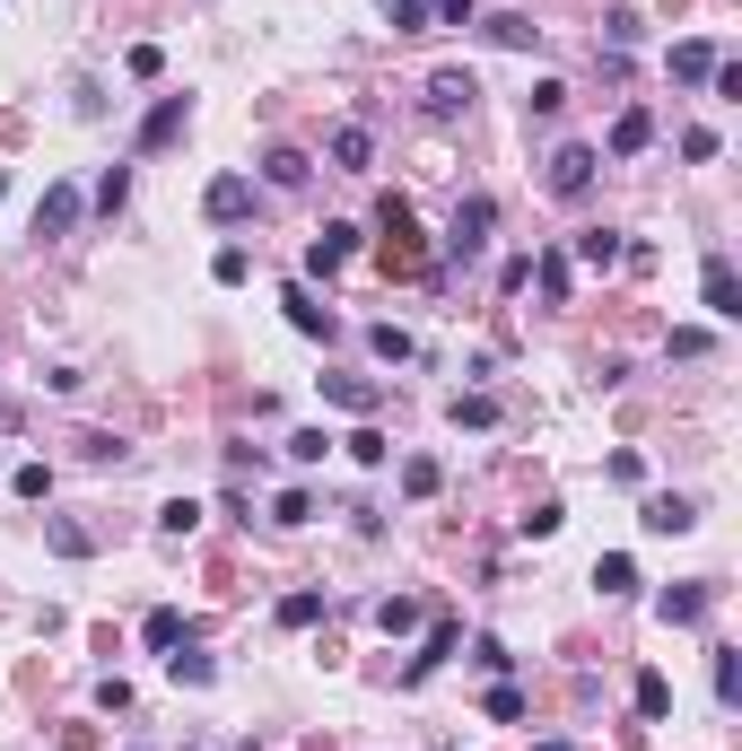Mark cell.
<instances>
[{
  "label": "cell",
  "mask_w": 742,
  "mask_h": 751,
  "mask_svg": "<svg viewBox=\"0 0 742 751\" xmlns=\"http://www.w3.org/2000/svg\"><path fill=\"white\" fill-rule=\"evenodd\" d=\"M245 271H253V262H245V246H219V253H210V280H219V289H237Z\"/></svg>",
  "instance_id": "cell-32"
},
{
  "label": "cell",
  "mask_w": 742,
  "mask_h": 751,
  "mask_svg": "<svg viewBox=\"0 0 742 751\" xmlns=\"http://www.w3.org/2000/svg\"><path fill=\"white\" fill-rule=\"evenodd\" d=\"M472 97H481L472 70H437V79H428V115H472Z\"/></svg>",
  "instance_id": "cell-6"
},
{
  "label": "cell",
  "mask_w": 742,
  "mask_h": 751,
  "mask_svg": "<svg viewBox=\"0 0 742 751\" xmlns=\"http://www.w3.org/2000/svg\"><path fill=\"white\" fill-rule=\"evenodd\" d=\"M368 350L384 359V368H402V359H411V333H402V324H375V333H368Z\"/></svg>",
  "instance_id": "cell-26"
},
{
  "label": "cell",
  "mask_w": 742,
  "mask_h": 751,
  "mask_svg": "<svg viewBox=\"0 0 742 751\" xmlns=\"http://www.w3.org/2000/svg\"><path fill=\"white\" fill-rule=\"evenodd\" d=\"M44 542H53L62 559H88V551H97V542H88V524H70V515H53V524H44Z\"/></svg>",
  "instance_id": "cell-24"
},
{
  "label": "cell",
  "mask_w": 742,
  "mask_h": 751,
  "mask_svg": "<svg viewBox=\"0 0 742 751\" xmlns=\"http://www.w3.org/2000/svg\"><path fill=\"white\" fill-rule=\"evenodd\" d=\"M271 524H315V490H280L271 499Z\"/></svg>",
  "instance_id": "cell-29"
},
{
  "label": "cell",
  "mask_w": 742,
  "mask_h": 751,
  "mask_svg": "<svg viewBox=\"0 0 742 751\" xmlns=\"http://www.w3.org/2000/svg\"><path fill=\"white\" fill-rule=\"evenodd\" d=\"M533 280H542V297H550V306H568V262H559V253H542V262H533Z\"/></svg>",
  "instance_id": "cell-30"
},
{
  "label": "cell",
  "mask_w": 742,
  "mask_h": 751,
  "mask_svg": "<svg viewBox=\"0 0 742 751\" xmlns=\"http://www.w3.org/2000/svg\"><path fill=\"white\" fill-rule=\"evenodd\" d=\"M375 629H419V603H411V595H384V603H375Z\"/></svg>",
  "instance_id": "cell-33"
},
{
  "label": "cell",
  "mask_w": 742,
  "mask_h": 751,
  "mask_svg": "<svg viewBox=\"0 0 742 751\" xmlns=\"http://www.w3.org/2000/svg\"><path fill=\"white\" fill-rule=\"evenodd\" d=\"M455 428H498V402L490 393H455Z\"/></svg>",
  "instance_id": "cell-27"
},
{
  "label": "cell",
  "mask_w": 742,
  "mask_h": 751,
  "mask_svg": "<svg viewBox=\"0 0 742 751\" xmlns=\"http://www.w3.org/2000/svg\"><path fill=\"white\" fill-rule=\"evenodd\" d=\"M166 673H175L184 690H210V682H219V664H210L201 646H166Z\"/></svg>",
  "instance_id": "cell-14"
},
{
  "label": "cell",
  "mask_w": 742,
  "mask_h": 751,
  "mask_svg": "<svg viewBox=\"0 0 742 751\" xmlns=\"http://www.w3.org/2000/svg\"><path fill=\"white\" fill-rule=\"evenodd\" d=\"M472 26H481L490 44H506V53H524V44H542V26H533V18H515V9H498V18H472Z\"/></svg>",
  "instance_id": "cell-13"
},
{
  "label": "cell",
  "mask_w": 742,
  "mask_h": 751,
  "mask_svg": "<svg viewBox=\"0 0 742 751\" xmlns=\"http://www.w3.org/2000/svg\"><path fill=\"white\" fill-rule=\"evenodd\" d=\"M455 638H463V629H455V621H437V629H428V646L411 655V682H428V673H437V664L455 655Z\"/></svg>",
  "instance_id": "cell-18"
},
{
  "label": "cell",
  "mask_w": 742,
  "mask_h": 751,
  "mask_svg": "<svg viewBox=\"0 0 742 751\" xmlns=\"http://www.w3.org/2000/svg\"><path fill=\"white\" fill-rule=\"evenodd\" d=\"M428 18H437V26H472L481 9H472V0H428Z\"/></svg>",
  "instance_id": "cell-40"
},
{
  "label": "cell",
  "mask_w": 742,
  "mask_h": 751,
  "mask_svg": "<svg viewBox=\"0 0 742 751\" xmlns=\"http://www.w3.org/2000/svg\"><path fill=\"white\" fill-rule=\"evenodd\" d=\"M184 123H193V106H184V97H157V106H149V123H140V149H166Z\"/></svg>",
  "instance_id": "cell-11"
},
{
  "label": "cell",
  "mask_w": 742,
  "mask_h": 751,
  "mask_svg": "<svg viewBox=\"0 0 742 751\" xmlns=\"http://www.w3.org/2000/svg\"><path fill=\"white\" fill-rule=\"evenodd\" d=\"M384 455H393V446H384V428H359V437H350V464H384Z\"/></svg>",
  "instance_id": "cell-38"
},
{
  "label": "cell",
  "mask_w": 742,
  "mask_h": 751,
  "mask_svg": "<svg viewBox=\"0 0 742 751\" xmlns=\"http://www.w3.org/2000/svg\"><path fill=\"white\" fill-rule=\"evenodd\" d=\"M280 306H288V324H297L306 341H332V306H315V289H288Z\"/></svg>",
  "instance_id": "cell-12"
},
{
  "label": "cell",
  "mask_w": 742,
  "mask_h": 751,
  "mask_svg": "<svg viewBox=\"0 0 742 751\" xmlns=\"http://www.w3.org/2000/svg\"><path fill=\"white\" fill-rule=\"evenodd\" d=\"M9 490H18V499H44V490H53V472H44V464H18V481H9Z\"/></svg>",
  "instance_id": "cell-39"
},
{
  "label": "cell",
  "mask_w": 742,
  "mask_h": 751,
  "mask_svg": "<svg viewBox=\"0 0 742 751\" xmlns=\"http://www.w3.org/2000/svg\"><path fill=\"white\" fill-rule=\"evenodd\" d=\"M201 210H210L219 228H237V219H245V210H253V184H245V175H219V184L201 193Z\"/></svg>",
  "instance_id": "cell-7"
},
{
  "label": "cell",
  "mask_w": 742,
  "mask_h": 751,
  "mask_svg": "<svg viewBox=\"0 0 742 751\" xmlns=\"http://www.w3.org/2000/svg\"><path fill=\"white\" fill-rule=\"evenodd\" d=\"M350 253H359V228H324V237L306 246V271H315V280H332V271H341Z\"/></svg>",
  "instance_id": "cell-8"
},
{
  "label": "cell",
  "mask_w": 742,
  "mask_h": 751,
  "mask_svg": "<svg viewBox=\"0 0 742 751\" xmlns=\"http://www.w3.org/2000/svg\"><path fill=\"white\" fill-rule=\"evenodd\" d=\"M262 175H271L280 193H297V184H306L315 166H306V149H271V157H262Z\"/></svg>",
  "instance_id": "cell-20"
},
{
  "label": "cell",
  "mask_w": 742,
  "mask_h": 751,
  "mask_svg": "<svg viewBox=\"0 0 742 751\" xmlns=\"http://www.w3.org/2000/svg\"><path fill=\"white\" fill-rule=\"evenodd\" d=\"M699 297H708V315H717V324H734V315H742V280H734V262H725V253H708Z\"/></svg>",
  "instance_id": "cell-4"
},
{
  "label": "cell",
  "mask_w": 742,
  "mask_h": 751,
  "mask_svg": "<svg viewBox=\"0 0 742 751\" xmlns=\"http://www.w3.org/2000/svg\"><path fill=\"white\" fill-rule=\"evenodd\" d=\"M646 140H655V115H646V106H629V115L612 123V157H637Z\"/></svg>",
  "instance_id": "cell-17"
},
{
  "label": "cell",
  "mask_w": 742,
  "mask_h": 751,
  "mask_svg": "<svg viewBox=\"0 0 742 751\" xmlns=\"http://www.w3.org/2000/svg\"><path fill=\"white\" fill-rule=\"evenodd\" d=\"M193 524H201V507H193V499H166V507H157V533H166V542H184Z\"/></svg>",
  "instance_id": "cell-28"
},
{
  "label": "cell",
  "mask_w": 742,
  "mask_h": 751,
  "mask_svg": "<svg viewBox=\"0 0 742 751\" xmlns=\"http://www.w3.org/2000/svg\"><path fill=\"white\" fill-rule=\"evenodd\" d=\"M437 490H446V464L437 455H411L402 464V499H437Z\"/></svg>",
  "instance_id": "cell-16"
},
{
  "label": "cell",
  "mask_w": 742,
  "mask_h": 751,
  "mask_svg": "<svg viewBox=\"0 0 742 751\" xmlns=\"http://www.w3.org/2000/svg\"><path fill=\"white\" fill-rule=\"evenodd\" d=\"M594 586H603V595H637V559H594Z\"/></svg>",
  "instance_id": "cell-25"
},
{
  "label": "cell",
  "mask_w": 742,
  "mask_h": 751,
  "mask_svg": "<svg viewBox=\"0 0 742 751\" xmlns=\"http://www.w3.org/2000/svg\"><path fill=\"white\" fill-rule=\"evenodd\" d=\"M324 402H341V411H359V420H368V411H375V384H368V375H324Z\"/></svg>",
  "instance_id": "cell-19"
},
{
  "label": "cell",
  "mask_w": 742,
  "mask_h": 751,
  "mask_svg": "<svg viewBox=\"0 0 742 751\" xmlns=\"http://www.w3.org/2000/svg\"><path fill=\"white\" fill-rule=\"evenodd\" d=\"M533 751H577V743H533Z\"/></svg>",
  "instance_id": "cell-42"
},
{
  "label": "cell",
  "mask_w": 742,
  "mask_h": 751,
  "mask_svg": "<svg viewBox=\"0 0 742 751\" xmlns=\"http://www.w3.org/2000/svg\"><path fill=\"white\" fill-rule=\"evenodd\" d=\"M79 228V184H44V202H35V237H70Z\"/></svg>",
  "instance_id": "cell-5"
},
{
  "label": "cell",
  "mask_w": 742,
  "mask_h": 751,
  "mask_svg": "<svg viewBox=\"0 0 742 751\" xmlns=\"http://www.w3.org/2000/svg\"><path fill=\"white\" fill-rule=\"evenodd\" d=\"M131 202V166H106V184H97V210H123Z\"/></svg>",
  "instance_id": "cell-36"
},
{
  "label": "cell",
  "mask_w": 742,
  "mask_h": 751,
  "mask_svg": "<svg viewBox=\"0 0 742 751\" xmlns=\"http://www.w3.org/2000/svg\"><path fill=\"white\" fill-rule=\"evenodd\" d=\"M490 228H498V210L481 202V193H472V202L455 210V237H446V253H455V262H472V253H490Z\"/></svg>",
  "instance_id": "cell-3"
},
{
  "label": "cell",
  "mask_w": 742,
  "mask_h": 751,
  "mask_svg": "<svg viewBox=\"0 0 742 751\" xmlns=\"http://www.w3.org/2000/svg\"><path fill=\"white\" fill-rule=\"evenodd\" d=\"M490 717H498V726H515V717H524V690H506V682H498V690H490Z\"/></svg>",
  "instance_id": "cell-41"
},
{
  "label": "cell",
  "mask_w": 742,
  "mask_h": 751,
  "mask_svg": "<svg viewBox=\"0 0 742 751\" xmlns=\"http://www.w3.org/2000/svg\"><path fill=\"white\" fill-rule=\"evenodd\" d=\"M384 18H393L402 35H419V26H428V0H384Z\"/></svg>",
  "instance_id": "cell-37"
},
{
  "label": "cell",
  "mask_w": 742,
  "mask_h": 751,
  "mask_svg": "<svg viewBox=\"0 0 742 751\" xmlns=\"http://www.w3.org/2000/svg\"><path fill=\"white\" fill-rule=\"evenodd\" d=\"M315 621H324V595H315V586L280 595V629H315Z\"/></svg>",
  "instance_id": "cell-21"
},
{
  "label": "cell",
  "mask_w": 742,
  "mask_h": 751,
  "mask_svg": "<svg viewBox=\"0 0 742 751\" xmlns=\"http://www.w3.org/2000/svg\"><path fill=\"white\" fill-rule=\"evenodd\" d=\"M324 455H332L324 428H297V437H288V464H324Z\"/></svg>",
  "instance_id": "cell-35"
},
{
  "label": "cell",
  "mask_w": 742,
  "mask_h": 751,
  "mask_svg": "<svg viewBox=\"0 0 742 751\" xmlns=\"http://www.w3.org/2000/svg\"><path fill=\"white\" fill-rule=\"evenodd\" d=\"M717 62H725V53H717L708 35H690V44H673V79H681V88H708V70H717Z\"/></svg>",
  "instance_id": "cell-10"
},
{
  "label": "cell",
  "mask_w": 742,
  "mask_h": 751,
  "mask_svg": "<svg viewBox=\"0 0 742 751\" xmlns=\"http://www.w3.org/2000/svg\"><path fill=\"white\" fill-rule=\"evenodd\" d=\"M717 699H725V708L742 699V655L734 646H717Z\"/></svg>",
  "instance_id": "cell-34"
},
{
  "label": "cell",
  "mask_w": 742,
  "mask_h": 751,
  "mask_svg": "<svg viewBox=\"0 0 742 751\" xmlns=\"http://www.w3.org/2000/svg\"><path fill=\"white\" fill-rule=\"evenodd\" d=\"M708 612H717V586H664L655 595V621L664 629H699Z\"/></svg>",
  "instance_id": "cell-2"
},
{
  "label": "cell",
  "mask_w": 742,
  "mask_h": 751,
  "mask_svg": "<svg viewBox=\"0 0 742 751\" xmlns=\"http://www.w3.org/2000/svg\"><path fill=\"white\" fill-rule=\"evenodd\" d=\"M577 262H586V271H612V262H620V237H612V228H586V237H577Z\"/></svg>",
  "instance_id": "cell-23"
},
{
  "label": "cell",
  "mask_w": 742,
  "mask_h": 751,
  "mask_svg": "<svg viewBox=\"0 0 742 751\" xmlns=\"http://www.w3.org/2000/svg\"><path fill=\"white\" fill-rule=\"evenodd\" d=\"M140 638H149L157 655H166V646H184V612H175V603H157V612L140 621Z\"/></svg>",
  "instance_id": "cell-22"
},
{
  "label": "cell",
  "mask_w": 742,
  "mask_h": 751,
  "mask_svg": "<svg viewBox=\"0 0 742 751\" xmlns=\"http://www.w3.org/2000/svg\"><path fill=\"white\" fill-rule=\"evenodd\" d=\"M673 708V682L664 673H637V717H664Z\"/></svg>",
  "instance_id": "cell-31"
},
{
  "label": "cell",
  "mask_w": 742,
  "mask_h": 751,
  "mask_svg": "<svg viewBox=\"0 0 742 751\" xmlns=\"http://www.w3.org/2000/svg\"><path fill=\"white\" fill-rule=\"evenodd\" d=\"M332 166H341V175H368V166H375V131L368 123H341V131H332Z\"/></svg>",
  "instance_id": "cell-9"
},
{
  "label": "cell",
  "mask_w": 742,
  "mask_h": 751,
  "mask_svg": "<svg viewBox=\"0 0 742 751\" xmlns=\"http://www.w3.org/2000/svg\"><path fill=\"white\" fill-rule=\"evenodd\" d=\"M594 166H603V157H594L586 140H568V149L550 157V193H559V202H586V193H594Z\"/></svg>",
  "instance_id": "cell-1"
},
{
  "label": "cell",
  "mask_w": 742,
  "mask_h": 751,
  "mask_svg": "<svg viewBox=\"0 0 742 751\" xmlns=\"http://www.w3.org/2000/svg\"><path fill=\"white\" fill-rule=\"evenodd\" d=\"M637 524H646V533H690V524H699V507H690V499H646Z\"/></svg>",
  "instance_id": "cell-15"
}]
</instances>
